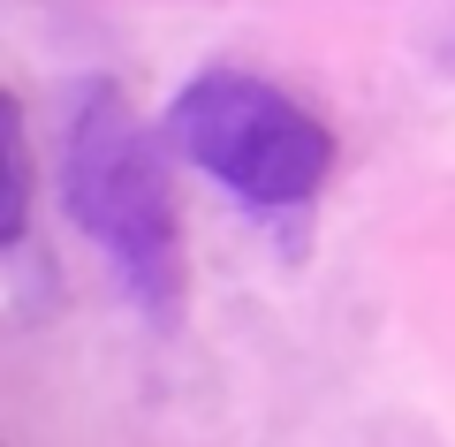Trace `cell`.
<instances>
[{
  "label": "cell",
  "mask_w": 455,
  "mask_h": 447,
  "mask_svg": "<svg viewBox=\"0 0 455 447\" xmlns=\"http://www.w3.org/2000/svg\"><path fill=\"white\" fill-rule=\"evenodd\" d=\"M167 152L137 107L92 76L68 99L61 122V212L107 251L114 281L145 311L152 326L182 319V220H175V182H167Z\"/></svg>",
  "instance_id": "1"
},
{
  "label": "cell",
  "mask_w": 455,
  "mask_h": 447,
  "mask_svg": "<svg viewBox=\"0 0 455 447\" xmlns=\"http://www.w3.org/2000/svg\"><path fill=\"white\" fill-rule=\"evenodd\" d=\"M167 144L251 212H296L334 175V129L304 99L243 68H205L182 84L167 107Z\"/></svg>",
  "instance_id": "2"
},
{
  "label": "cell",
  "mask_w": 455,
  "mask_h": 447,
  "mask_svg": "<svg viewBox=\"0 0 455 447\" xmlns=\"http://www.w3.org/2000/svg\"><path fill=\"white\" fill-rule=\"evenodd\" d=\"M31 227V137H23V107H8V251H23Z\"/></svg>",
  "instance_id": "3"
}]
</instances>
